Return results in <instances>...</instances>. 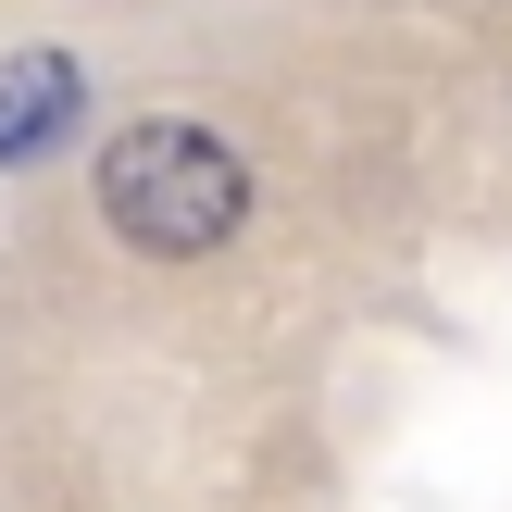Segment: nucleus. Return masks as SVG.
Masks as SVG:
<instances>
[{"label": "nucleus", "mask_w": 512, "mask_h": 512, "mask_svg": "<svg viewBox=\"0 0 512 512\" xmlns=\"http://www.w3.org/2000/svg\"><path fill=\"white\" fill-rule=\"evenodd\" d=\"M100 213H113V238L163 250V263H200V250L238 238V213H250V163L213 138V125L150 113V125H125V138L100 150Z\"/></svg>", "instance_id": "1"}, {"label": "nucleus", "mask_w": 512, "mask_h": 512, "mask_svg": "<svg viewBox=\"0 0 512 512\" xmlns=\"http://www.w3.org/2000/svg\"><path fill=\"white\" fill-rule=\"evenodd\" d=\"M75 100H88L75 50H25V63H0V163H38V150L75 125Z\"/></svg>", "instance_id": "2"}]
</instances>
